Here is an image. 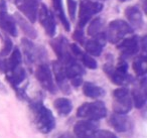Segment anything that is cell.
Masks as SVG:
<instances>
[{"instance_id": "39", "label": "cell", "mask_w": 147, "mask_h": 138, "mask_svg": "<svg viewBox=\"0 0 147 138\" xmlns=\"http://www.w3.org/2000/svg\"><path fill=\"white\" fill-rule=\"evenodd\" d=\"M100 1H104V0H100Z\"/></svg>"}, {"instance_id": "1", "label": "cell", "mask_w": 147, "mask_h": 138, "mask_svg": "<svg viewBox=\"0 0 147 138\" xmlns=\"http://www.w3.org/2000/svg\"><path fill=\"white\" fill-rule=\"evenodd\" d=\"M30 110L32 112L34 124L37 130L43 134L51 132L55 127V119L53 112L45 107L40 101L30 104Z\"/></svg>"}, {"instance_id": "36", "label": "cell", "mask_w": 147, "mask_h": 138, "mask_svg": "<svg viewBox=\"0 0 147 138\" xmlns=\"http://www.w3.org/2000/svg\"><path fill=\"white\" fill-rule=\"evenodd\" d=\"M0 93L2 94H7V89L4 85L2 84V82L0 81Z\"/></svg>"}, {"instance_id": "28", "label": "cell", "mask_w": 147, "mask_h": 138, "mask_svg": "<svg viewBox=\"0 0 147 138\" xmlns=\"http://www.w3.org/2000/svg\"><path fill=\"white\" fill-rule=\"evenodd\" d=\"M103 26H104V20L101 17H97V18L93 19L88 27V34L94 37L98 33L102 32L101 30L103 29Z\"/></svg>"}, {"instance_id": "12", "label": "cell", "mask_w": 147, "mask_h": 138, "mask_svg": "<svg viewBox=\"0 0 147 138\" xmlns=\"http://www.w3.org/2000/svg\"><path fill=\"white\" fill-rule=\"evenodd\" d=\"M117 47L121 51V55L123 59H127L138 53V51H140V39L137 35L121 39Z\"/></svg>"}, {"instance_id": "37", "label": "cell", "mask_w": 147, "mask_h": 138, "mask_svg": "<svg viewBox=\"0 0 147 138\" xmlns=\"http://www.w3.org/2000/svg\"><path fill=\"white\" fill-rule=\"evenodd\" d=\"M59 138H75V137L69 133H63L61 136H59Z\"/></svg>"}, {"instance_id": "13", "label": "cell", "mask_w": 147, "mask_h": 138, "mask_svg": "<svg viewBox=\"0 0 147 138\" xmlns=\"http://www.w3.org/2000/svg\"><path fill=\"white\" fill-rule=\"evenodd\" d=\"M104 72L110 78L111 81L118 86H125L132 82V76H130L128 73H122V72L118 71L116 68L113 67L110 64L104 66Z\"/></svg>"}, {"instance_id": "31", "label": "cell", "mask_w": 147, "mask_h": 138, "mask_svg": "<svg viewBox=\"0 0 147 138\" xmlns=\"http://www.w3.org/2000/svg\"><path fill=\"white\" fill-rule=\"evenodd\" d=\"M73 39L76 41H78L80 45H85L86 43V37L84 34V28L82 27H78V28L75 30V32L73 33Z\"/></svg>"}, {"instance_id": "34", "label": "cell", "mask_w": 147, "mask_h": 138, "mask_svg": "<svg viewBox=\"0 0 147 138\" xmlns=\"http://www.w3.org/2000/svg\"><path fill=\"white\" fill-rule=\"evenodd\" d=\"M0 72H1V73H4V74L7 72L6 60H3L2 57H0Z\"/></svg>"}, {"instance_id": "16", "label": "cell", "mask_w": 147, "mask_h": 138, "mask_svg": "<svg viewBox=\"0 0 147 138\" xmlns=\"http://www.w3.org/2000/svg\"><path fill=\"white\" fill-rule=\"evenodd\" d=\"M125 15L129 21V24L132 26V28H142L144 25V19L141 9L138 5H132L129 6L125 10Z\"/></svg>"}, {"instance_id": "7", "label": "cell", "mask_w": 147, "mask_h": 138, "mask_svg": "<svg viewBox=\"0 0 147 138\" xmlns=\"http://www.w3.org/2000/svg\"><path fill=\"white\" fill-rule=\"evenodd\" d=\"M51 45L53 47V51L57 55V61L63 64H67V62L71 61L73 59H76L71 53L69 49V43L65 37L61 35L59 37H55L51 41Z\"/></svg>"}, {"instance_id": "29", "label": "cell", "mask_w": 147, "mask_h": 138, "mask_svg": "<svg viewBox=\"0 0 147 138\" xmlns=\"http://www.w3.org/2000/svg\"><path fill=\"white\" fill-rule=\"evenodd\" d=\"M78 59L80 60V61L82 62L83 65H84L85 67L88 68V69L96 70L97 67H98L96 60H95L94 57H92V55H88L87 53H84V51H83V53H81V55L78 57Z\"/></svg>"}, {"instance_id": "11", "label": "cell", "mask_w": 147, "mask_h": 138, "mask_svg": "<svg viewBox=\"0 0 147 138\" xmlns=\"http://www.w3.org/2000/svg\"><path fill=\"white\" fill-rule=\"evenodd\" d=\"M99 129L97 121L89 119H83L77 122L74 126V133L77 138H91L94 137V133Z\"/></svg>"}, {"instance_id": "38", "label": "cell", "mask_w": 147, "mask_h": 138, "mask_svg": "<svg viewBox=\"0 0 147 138\" xmlns=\"http://www.w3.org/2000/svg\"><path fill=\"white\" fill-rule=\"evenodd\" d=\"M119 1H121V2H125V1H128V0H119Z\"/></svg>"}, {"instance_id": "15", "label": "cell", "mask_w": 147, "mask_h": 138, "mask_svg": "<svg viewBox=\"0 0 147 138\" xmlns=\"http://www.w3.org/2000/svg\"><path fill=\"white\" fill-rule=\"evenodd\" d=\"M109 122L117 132H127L132 128V120L126 114H112Z\"/></svg>"}, {"instance_id": "17", "label": "cell", "mask_w": 147, "mask_h": 138, "mask_svg": "<svg viewBox=\"0 0 147 138\" xmlns=\"http://www.w3.org/2000/svg\"><path fill=\"white\" fill-rule=\"evenodd\" d=\"M0 28L11 37H17L18 30L16 27V21L6 11L0 12Z\"/></svg>"}, {"instance_id": "23", "label": "cell", "mask_w": 147, "mask_h": 138, "mask_svg": "<svg viewBox=\"0 0 147 138\" xmlns=\"http://www.w3.org/2000/svg\"><path fill=\"white\" fill-rule=\"evenodd\" d=\"M55 110L57 113L61 116H67L71 111H73V104L71 100L67 98H57L53 103Z\"/></svg>"}, {"instance_id": "4", "label": "cell", "mask_w": 147, "mask_h": 138, "mask_svg": "<svg viewBox=\"0 0 147 138\" xmlns=\"http://www.w3.org/2000/svg\"><path fill=\"white\" fill-rule=\"evenodd\" d=\"M113 110L117 114H127L131 111L133 106L130 92L126 87L122 86L113 91Z\"/></svg>"}, {"instance_id": "5", "label": "cell", "mask_w": 147, "mask_h": 138, "mask_svg": "<svg viewBox=\"0 0 147 138\" xmlns=\"http://www.w3.org/2000/svg\"><path fill=\"white\" fill-rule=\"evenodd\" d=\"M103 10V4L92 0H81L79 10V27L84 26L91 20L93 16Z\"/></svg>"}, {"instance_id": "10", "label": "cell", "mask_w": 147, "mask_h": 138, "mask_svg": "<svg viewBox=\"0 0 147 138\" xmlns=\"http://www.w3.org/2000/svg\"><path fill=\"white\" fill-rule=\"evenodd\" d=\"M12 1L31 23L35 22L41 0H12Z\"/></svg>"}, {"instance_id": "22", "label": "cell", "mask_w": 147, "mask_h": 138, "mask_svg": "<svg viewBox=\"0 0 147 138\" xmlns=\"http://www.w3.org/2000/svg\"><path fill=\"white\" fill-rule=\"evenodd\" d=\"M51 2H53V6L55 11V14H57V17L59 18L61 24L63 25L65 30L69 31V29H71V24H69V20H67V15H65V10H63V0H51Z\"/></svg>"}, {"instance_id": "14", "label": "cell", "mask_w": 147, "mask_h": 138, "mask_svg": "<svg viewBox=\"0 0 147 138\" xmlns=\"http://www.w3.org/2000/svg\"><path fill=\"white\" fill-rule=\"evenodd\" d=\"M53 74H55V80H57V86H59V90H61L63 94H69L71 93V89H69L67 79V77H65L63 64L61 63L59 61H55L53 63Z\"/></svg>"}, {"instance_id": "19", "label": "cell", "mask_w": 147, "mask_h": 138, "mask_svg": "<svg viewBox=\"0 0 147 138\" xmlns=\"http://www.w3.org/2000/svg\"><path fill=\"white\" fill-rule=\"evenodd\" d=\"M5 74H6L7 81L12 86L13 89L19 87V85L21 83H23L25 81V79H26V72L21 67H17L16 69L8 71Z\"/></svg>"}, {"instance_id": "35", "label": "cell", "mask_w": 147, "mask_h": 138, "mask_svg": "<svg viewBox=\"0 0 147 138\" xmlns=\"http://www.w3.org/2000/svg\"><path fill=\"white\" fill-rule=\"evenodd\" d=\"M6 1L5 0H0V12L2 11H6Z\"/></svg>"}, {"instance_id": "6", "label": "cell", "mask_w": 147, "mask_h": 138, "mask_svg": "<svg viewBox=\"0 0 147 138\" xmlns=\"http://www.w3.org/2000/svg\"><path fill=\"white\" fill-rule=\"evenodd\" d=\"M21 45L25 55V62L29 65L36 62H42L45 59H47V51L45 47L35 45L29 39H22Z\"/></svg>"}, {"instance_id": "30", "label": "cell", "mask_w": 147, "mask_h": 138, "mask_svg": "<svg viewBox=\"0 0 147 138\" xmlns=\"http://www.w3.org/2000/svg\"><path fill=\"white\" fill-rule=\"evenodd\" d=\"M13 49V43L9 37H5V41H4V47L3 49H1L0 51V57H6L7 55L11 53Z\"/></svg>"}, {"instance_id": "3", "label": "cell", "mask_w": 147, "mask_h": 138, "mask_svg": "<svg viewBox=\"0 0 147 138\" xmlns=\"http://www.w3.org/2000/svg\"><path fill=\"white\" fill-rule=\"evenodd\" d=\"M107 107L104 102L96 101L92 103H84L78 108L77 116L83 119L99 121L107 116Z\"/></svg>"}, {"instance_id": "32", "label": "cell", "mask_w": 147, "mask_h": 138, "mask_svg": "<svg viewBox=\"0 0 147 138\" xmlns=\"http://www.w3.org/2000/svg\"><path fill=\"white\" fill-rule=\"evenodd\" d=\"M94 138H118L115 133L109 131V130L98 129L94 133Z\"/></svg>"}, {"instance_id": "26", "label": "cell", "mask_w": 147, "mask_h": 138, "mask_svg": "<svg viewBox=\"0 0 147 138\" xmlns=\"http://www.w3.org/2000/svg\"><path fill=\"white\" fill-rule=\"evenodd\" d=\"M21 62H22V55H21V53H20V51H19L18 47H15V49L12 51V53H11L10 57H9L8 60H6L7 72L16 69L17 67H20Z\"/></svg>"}, {"instance_id": "40", "label": "cell", "mask_w": 147, "mask_h": 138, "mask_svg": "<svg viewBox=\"0 0 147 138\" xmlns=\"http://www.w3.org/2000/svg\"><path fill=\"white\" fill-rule=\"evenodd\" d=\"M91 138H94V137H91Z\"/></svg>"}, {"instance_id": "21", "label": "cell", "mask_w": 147, "mask_h": 138, "mask_svg": "<svg viewBox=\"0 0 147 138\" xmlns=\"http://www.w3.org/2000/svg\"><path fill=\"white\" fill-rule=\"evenodd\" d=\"M83 93L88 98L99 99L105 95V90L102 87L95 85L91 82H85L83 84Z\"/></svg>"}, {"instance_id": "27", "label": "cell", "mask_w": 147, "mask_h": 138, "mask_svg": "<svg viewBox=\"0 0 147 138\" xmlns=\"http://www.w3.org/2000/svg\"><path fill=\"white\" fill-rule=\"evenodd\" d=\"M84 45H85V49H86L87 53L90 55H94V57H100L103 51V47H104L95 39L87 41Z\"/></svg>"}, {"instance_id": "2", "label": "cell", "mask_w": 147, "mask_h": 138, "mask_svg": "<svg viewBox=\"0 0 147 138\" xmlns=\"http://www.w3.org/2000/svg\"><path fill=\"white\" fill-rule=\"evenodd\" d=\"M133 32V28L128 22L122 19H116L111 21L104 32L106 41L111 43H118L127 34Z\"/></svg>"}, {"instance_id": "25", "label": "cell", "mask_w": 147, "mask_h": 138, "mask_svg": "<svg viewBox=\"0 0 147 138\" xmlns=\"http://www.w3.org/2000/svg\"><path fill=\"white\" fill-rule=\"evenodd\" d=\"M131 98H132V102L135 108H137V109H141L146 104L145 90L142 91L141 89H133L131 91Z\"/></svg>"}, {"instance_id": "18", "label": "cell", "mask_w": 147, "mask_h": 138, "mask_svg": "<svg viewBox=\"0 0 147 138\" xmlns=\"http://www.w3.org/2000/svg\"><path fill=\"white\" fill-rule=\"evenodd\" d=\"M65 68V74L67 80L71 81V79L77 77H83L85 74V70L80 63H78L77 59H73L71 61L67 62V64H63Z\"/></svg>"}, {"instance_id": "9", "label": "cell", "mask_w": 147, "mask_h": 138, "mask_svg": "<svg viewBox=\"0 0 147 138\" xmlns=\"http://www.w3.org/2000/svg\"><path fill=\"white\" fill-rule=\"evenodd\" d=\"M38 15L40 24L43 26L45 30V33L49 35V37H53L57 32V22H55V16H53V12L49 11L47 6L45 4H40L38 8Z\"/></svg>"}, {"instance_id": "33", "label": "cell", "mask_w": 147, "mask_h": 138, "mask_svg": "<svg viewBox=\"0 0 147 138\" xmlns=\"http://www.w3.org/2000/svg\"><path fill=\"white\" fill-rule=\"evenodd\" d=\"M67 10L71 17V20L75 21L77 12V1L76 0H67Z\"/></svg>"}, {"instance_id": "24", "label": "cell", "mask_w": 147, "mask_h": 138, "mask_svg": "<svg viewBox=\"0 0 147 138\" xmlns=\"http://www.w3.org/2000/svg\"><path fill=\"white\" fill-rule=\"evenodd\" d=\"M133 70H134L135 74L138 77H143L146 75L147 73V59L145 55H139L137 59L134 60L133 62Z\"/></svg>"}, {"instance_id": "8", "label": "cell", "mask_w": 147, "mask_h": 138, "mask_svg": "<svg viewBox=\"0 0 147 138\" xmlns=\"http://www.w3.org/2000/svg\"><path fill=\"white\" fill-rule=\"evenodd\" d=\"M35 77L43 89L51 94L57 93V87L53 82L51 70L47 64L41 63L37 67L36 71H35Z\"/></svg>"}, {"instance_id": "20", "label": "cell", "mask_w": 147, "mask_h": 138, "mask_svg": "<svg viewBox=\"0 0 147 138\" xmlns=\"http://www.w3.org/2000/svg\"><path fill=\"white\" fill-rule=\"evenodd\" d=\"M15 21L19 25V27L21 28V30L26 34V37L30 39H35L37 37V31L34 27L32 26L30 21H28L26 18H24L23 16H21V14L16 13L15 14Z\"/></svg>"}]
</instances>
